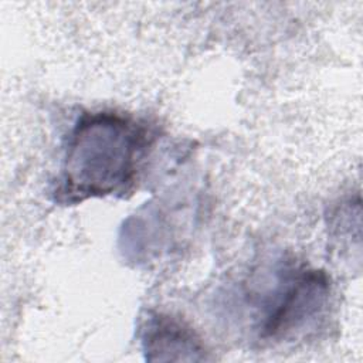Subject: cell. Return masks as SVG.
Returning <instances> with one entry per match:
<instances>
[{
	"instance_id": "1",
	"label": "cell",
	"mask_w": 363,
	"mask_h": 363,
	"mask_svg": "<svg viewBox=\"0 0 363 363\" xmlns=\"http://www.w3.org/2000/svg\"><path fill=\"white\" fill-rule=\"evenodd\" d=\"M156 133L146 122L115 111L84 112L71 129L54 190L60 203L132 191Z\"/></svg>"
},
{
	"instance_id": "2",
	"label": "cell",
	"mask_w": 363,
	"mask_h": 363,
	"mask_svg": "<svg viewBox=\"0 0 363 363\" xmlns=\"http://www.w3.org/2000/svg\"><path fill=\"white\" fill-rule=\"evenodd\" d=\"M284 284L268 303L259 336L284 340L309 325L328 305L330 286L325 272L318 269L289 271Z\"/></svg>"
},
{
	"instance_id": "3",
	"label": "cell",
	"mask_w": 363,
	"mask_h": 363,
	"mask_svg": "<svg viewBox=\"0 0 363 363\" xmlns=\"http://www.w3.org/2000/svg\"><path fill=\"white\" fill-rule=\"evenodd\" d=\"M147 360H207L206 347L196 332L183 320L156 313L143 330Z\"/></svg>"
}]
</instances>
